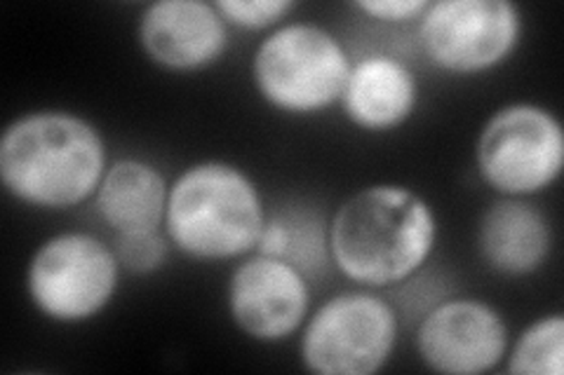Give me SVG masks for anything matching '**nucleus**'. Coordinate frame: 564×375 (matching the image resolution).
Masks as SVG:
<instances>
[{
  "mask_svg": "<svg viewBox=\"0 0 564 375\" xmlns=\"http://www.w3.org/2000/svg\"><path fill=\"white\" fill-rule=\"evenodd\" d=\"M437 238L435 207L398 184L360 188L329 217L332 265L356 287L375 291L416 277L429 265Z\"/></svg>",
  "mask_w": 564,
  "mask_h": 375,
  "instance_id": "f257e3e1",
  "label": "nucleus"
},
{
  "mask_svg": "<svg viewBox=\"0 0 564 375\" xmlns=\"http://www.w3.org/2000/svg\"><path fill=\"white\" fill-rule=\"evenodd\" d=\"M350 55L337 33L315 22H288L267 33L252 55V85L271 109L315 115L341 101Z\"/></svg>",
  "mask_w": 564,
  "mask_h": 375,
  "instance_id": "20e7f679",
  "label": "nucleus"
},
{
  "mask_svg": "<svg viewBox=\"0 0 564 375\" xmlns=\"http://www.w3.org/2000/svg\"><path fill=\"white\" fill-rule=\"evenodd\" d=\"M311 279L282 258L252 252L228 277L226 308L250 341L275 345L302 331L311 315Z\"/></svg>",
  "mask_w": 564,
  "mask_h": 375,
  "instance_id": "9d476101",
  "label": "nucleus"
},
{
  "mask_svg": "<svg viewBox=\"0 0 564 375\" xmlns=\"http://www.w3.org/2000/svg\"><path fill=\"white\" fill-rule=\"evenodd\" d=\"M215 5L228 26L245 31H273L296 10L292 0H217Z\"/></svg>",
  "mask_w": 564,
  "mask_h": 375,
  "instance_id": "a211bd4d",
  "label": "nucleus"
},
{
  "mask_svg": "<svg viewBox=\"0 0 564 375\" xmlns=\"http://www.w3.org/2000/svg\"><path fill=\"white\" fill-rule=\"evenodd\" d=\"M555 246L553 223L532 200H494L478 223V254L491 273L529 277L549 263Z\"/></svg>",
  "mask_w": 564,
  "mask_h": 375,
  "instance_id": "f8f14e48",
  "label": "nucleus"
},
{
  "mask_svg": "<svg viewBox=\"0 0 564 375\" xmlns=\"http://www.w3.org/2000/svg\"><path fill=\"white\" fill-rule=\"evenodd\" d=\"M419 99V78L408 64L393 55H367L352 62L339 106L352 128L383 134L410 122Z\"/></svg>",
  "mask_w": 564,
  "mask_h": 375,
  "instance_id": "ddd939ff",
  "label": "nucleus"
},
{
  "mask_svg": "<svg viewBox=\"0 0 564 375\" xmlns=\"http://www.w3.org/2000/svg\"><path fill=\"white\" fill-rule=\"evenodd\" d=\"M352 8L375 22L402 26L419 22L429 8V0H358Z\"/></svg>",
  "mask_w": 564,
  "mask_h": 375,
  "instance_id": "6ab92c4d",
  "label": "nucleus"
},
{
  "mask_svg": "<svg viewBox=\"0 0 564 375\" xmlns=\"http://www.w3.org/2000/svg\"><path fill=\"white\" fill-rule=\"evenodd\" d=\"M254 252L288 261L315 282L334 267L329 254V219L315 207H282L267 217Z\"/></svg>",
  "mask_w": 564,
  "mask_h": 375,
  "instance_id": "2eb2a0df",
  "label": "nucleus"
},
{
  "mask_svg": "<svg viewBox=\"0 0 564 375\" xmlns=\"http://www.w3.org/2000/svg\"><path fill=\"white\" fill-rule=\"evenodd\" d=\"M510 345L506 317L480 298L437 300L419 319L416 354L423 366L445 375L497 371Z\"/></svg>",
  "mask_w": 564,
  "mask_h": 375,
  "instance_id": "1a4fd4ad",
  "label": "nucleus"
},
{
  "mask_svg": "<svg viewBox=\"0 0 564 375\" xmlns=\"http://www.w3.org/2000/svg\"><path fill=\"white\" fill-rule=\"evenodd\" d=\"M120 275L122 267L113 244L95 232L64 230L43 240L31 254L26 294L45 319L76 327L111 306Z\"/></svg>",
  "mask_w": 564,
  "mask_h": 375,
  "instance_id": "39448f33",
  "label": "nucleus"
},
{
  "mask_svg": "<svg viewBox=\"0 0 564 375\" xmlns=\"http://www.w3.org/2000/svg\"><path fill=\"white\" fill-rule=\"evenodd\" d=\"M506 373L510 375H562L564 371V315L549 312L534 319L508 345Z\"/></svg>",
  "mask_w": 564,
  "mask_h": 375,
  "instance_id": "dca6fc26",
  "label": "nucleus"
},
{
  "mask_svg": "<svg viewBox=\"0 0 564 375\" xmlns=\"http://www.w3.org/2000/svg\"><path fill=\"white\" fill-rule=\"evenodd\" d=\"M416 24L423 55L449 76L489 74L516 55L524 35L513 0H435Z\"/></svg>",
  "mask_w": 564,
  "mask_h": 375,
  "instance_id": "6e6552de",
  "label": "nucleus"
},
{
  "mask_svg": "<svg viewBox=\"0 0 564 375\" xmlns=\"http://www.w3.org/2000/svg\"><path fill=\"white\" fill-rule=\"evenodd\" d=\"M170 249L172 242L165 228L126 232V235H116L113 240V252L122 273L130 275H153L163 271L170 258Z\"/></svg>",
  "mask_w": 564,
  "mask_h": 375,
  "instance_id": "f3484780",
  "label": "nucleus"
},
{
  "mask_svg": "<svg viewBox=\"0 0 564 375\" xmlns=\"http://www.w3.org/2000/svg\"><path fill=\"white\" fill-rule=\"evenodd\" d=\"M398 310L375 289H346L308 315L299 360L317 375H375L393 360Z\"/></svg>",
  "mask_w": 564,
  "mask_h": 375,
  "instance_id": "423d86ee",
  "label": "nucleus"
},
{
  "mask_svg": "<svg viewBox=\"0 0 564 375\" xmlns=\"http://www.w3.org/2000/svg\"><path fill=\"white\" fill-rule=\"evenodd\" d=\"M475 167L499 198L532 200L555 186L564 169V130L541 103H506L482 124Z\"/></svg>",
  "mask_w": 564,
  "mask_h": 375,
  "instance_id": "0eeeda50",
  "label": "nucleus"
},
{
  "mask_svg": "<svg viewBox=\"0 0 564 375\" xmlns=\"http://www.w3.org/2000/svg\"><path fill=\"white\" fill-rule=\"evenodd\" d=\"M170 184L141 157H118L106 169L95 195L99 221L116 235L163 228Z\"/></svg>",
  "mask_w": 564,
  "mask_h": 375,
  "instance_id": "4468645a",
  "label": "nucleus"
},
{
  "mask_svg": "<svg viewBox=\"0 0 564 375\" xmlns=\"http://www.w3.org/2000/svg\"><path fill=\"white\" fill-rule=\"evenodd\" d=\"M137 38L155 66L172 74H198L226 57L231 26L215 3L158 0L139 14Z\"/></svg>",
  "mask_w": 564,
  "mask_h": 375,
  "instance_id": "9b49d317",
  "label": "nucleus"
},
{
  "mask_svg": "<svg viewBox=\"0 0 564 375\" xmlns=\"http://www.w3.org/2000/svg\"><path fill=\"white\" fill-rule=\"evenodd\" d=\"M109 165L97 124L70 111L24 113L0 136V181L35 209L66 211L95 200Z\"/></svg>",
  "mask_w": 564,
  "mask_h": 375,
  "instance_id": "f03ea898",
  "label": "nucleus"
},
{
  "mask_svg": "<svg viewBox=\"0 0 564 375\" xmlns=\"http://www.w3.org/2000/svg\"><path fill=\"white\" fill-rule=\"evenodd\" d=\"M267 217L250 174L226 159H200L170 184L163 228L176 252L215 263L250 256Z\"/></svg>",
  "mask_w": 564,
  "mask_h": 375,
  "instance_id": "7ed1b4c3",
  "label": "nucleus"
}]
</instances>
